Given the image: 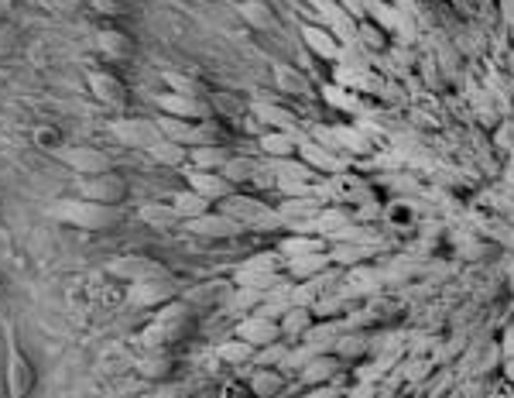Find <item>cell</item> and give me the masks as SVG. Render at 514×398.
<instances>
[{
  "instance_id": "6da1fadb",
  "label": "cell",
  "mask_w": 514,
  "mask_h": 398,
  "mask_svg": "<svg viewBox=\"0 0 514 398\" xmlns=\"http://www.w3.org/2000/svg\"><path fill=\"white\" fill-rule=\"evenodd\" d=\"M48 217L62 227L86 230V234H107V230H117L124 224V206H107L83 196H66L48 206Z\"/></svg>"
},
{
  "instance_id": "7a4b0ae2",
  "label": "cell",
  "mask_w": 514,
  "mask_h": 398,
  "mask_svg": "<svg viewBox=\"0 0 514 398\" xmlns=\"http://www.w3.org/2000/svg\"><path fill=\"white\" fill-rule=\"evenodd\" d=\"M196 333V309L186 299H175L158 309V316L141 330V340L148 350H172L175 344L189 340Z\"/></svg>"
},
{
  "instance_id": "3957f363",
  "label": "cell",
  "mask_w": 514,
  "mask_h": 398,
  "mask_svg": "<svg viewBox=\"0 0 514 398\" xmlns=\"http://www.w3.org/2000/svg\"><path fill=\"white\" fill-rule=\"evenodd\" d=\"M0 333H4V398H31L38 388L35 361L21 347L11 320H0Z\"/></svg>"
},
{
  "instance_id": "277c9868",
  "label": "cell",
  "mask_w": 514,
  "mask_h": 398,
  "mask_svg": "<svg viewBox=\"0 0 514 398\" xmlns=\"http://www.w3.org/2000/svg\"><path fill=\"white\" fill-rule=\"evenodd\" d=\"M220 210L230 213L234 220H240L247 230H288L285 220H281V213H278V206H268L257 196H244L240 189L230 199H223Z\"/></svg>"
},
{
  "instance_id": "5b68a950",
  "label": "cell",
  "mask_w": 514,
  "mask_h": 398,
  "mask_svg": "<svg viewBox=\"0 0 514 398\" xmlns=\"http://www.w3.org/2000/svg\"><path fill=\"white\" fill-rule=\"evenodd\" d=\"M103 272L110 278L124 285H134V282H155V278H172L165 261L158 258H148V254H117L103 265Z\"/></svg>"
},
{
  "instance_id": "8992f818",
  "label": "cell",
  "mask_w": 514,
  "mask_h": 398,
  "mask_svg": "<svg viewBox=\"0 0 514 398\" xmlns=\"http://www.w3.org/2000/svg\"><path fill=\"white\" fill-rule=\"evenodd\" d=\"M52 158H59L62 165H69L79 179H90V175L114 172V155L96 145H62L52 151Z\"/></svg>"
},
{
  "instance_id": "52a82bcc",
  "label": "cell",
  "mask_w": 514,
  "mask_h": 398,
  "mask_svg": "<svg viewBox=\"0 0 514 398\" xmlns=\"http://www.w3.org/2000/svg\"><path fill=\"white\" fill-rule=\"evenodd\" d=\"M76 196L93 199V203H107V206H124V199L131 196V182L117 172L90 175V179H79Z\"/></svg>"
},
{
  "instance_id": "ba28073f",
  "label": "cell",
  "mask_w": 514,
  "mask_h": 398,
  "mask_svg": "<svg viewBox=\"0 0 514 398\" xmlns=\"http://www.w3.org/2000/svg\"><path fill=\"white\" fill-rule=\"evenodd\" d=\"M110 134L117 138V145L141 148V151H148L151 145L162 141L158 124L148 121V117H114V121H110Z\"/></svg>"
},
{
  "instance_id": "9c48e42d",
  "label": "cell",
  "mask_w": 514,
  "mask_h": 398,
  "mask_svg": "<svg viewBox=\"0 0 514 398\" xmlns=\"http://www.w3.org/2000/svg\"><path fill=\"white\" fill-rule=\"evenodd\" d=\"M86 86H90L96 103H103L110 110H127L131 90H127V83L117 73H110V69H86Z\"/></svg>"
},
{
  "instance_id": "30bf717a",
  "label": "cell",
  "mask_w": 514,
  "mask_h": 398,
  "mask_svg": "<svg viewBox=\"0 0 514 398\" xmlns=\"http://www.w3.org/2000/svg\"><path fill=\"white\" fill-rule=\"evenodd\" d=\"M175 299H182L175 278H155V282L127 285V306H134V309H162Z\"/></svg>"
},
{
  "instance_id": "8fae6325",
  "label": "cell",
  "mask_w": 514,
  "mask_h": 398,
  "mask_svg": "<svg viewBox=\"0 0 514 398\" xmlns=\"http://www.w3.org/2000/svg\"><path fill=\"white\" fill-rule=\"evenodd\" d=\"M186 230L192 237H203V241H237V237L247 234V227L240 224V220L230 217V213H223V210H210L206 217L189 220Z\"/></svg>"
},
{
  "instance_id": "7c38bea8",
  "label": "cell",
  "mask_w": 514,
  "mask_h": 398,
  "mask_svg": "<svg viewBox=\"0 0 514 398\" xmlns=\"http://www.w3.org/2000/svg\"><path fill=\"white\" fill-rule=\"evenodd\" d=\"M155 107L162 110L168 117H182V121H206L213 117V107H210V97H182V93H155Z\"/></svg>"
},
{
  "instance_id": "4fadbf2b",
  "label": "cell",
  "mask_w": 514,
  "mask_h": 398,
  "mask_svg": "<svg viewBox=\"0 0 514 398\" xmlns=\"http://www.w3.org/2000/svg\"><path fill=\"white\" fill-rule=\"evenodd\" d=\"M182 175H186V186L192 193L206 196L210 203H223V199H230L237 193V186L223 172H206V169H192V165H186Z\"/></svg>"
},
{
  "instance_id": "5bb4252c",
  "label": "cell",
  "mask_w": 514,
  "mask_h": 398,
  "mask_svg": "<svg viewBox=\"0 0 514 398\" xmlns=\"http://www.w3.org/2000/svg\"><path fill=\"white\" fill-rule=\"evenodd\" d=\"M234 337L247 340V344H251L254 350H261V347L275 344V340H285V337H281V323H278V320H271V316H261V313H247V316H240V323H237Z\"/></svg>"
},
{
  "instance_id": "9a60e30c",
  "label": "cell",
  "mask_w": 514,
  "mask_h": 398,
  "mask_svg": "<svg viewBox=\"0 0 514 398\" xmlns=\"http://www.w3.org/2000/svg\"><path fill=\"white\" fill-rule=\"evenodd\" d=\"M343 374H347V361H340L336 354H316L309 364L299 371V381L305 388H316V385H343Z\"/></svg>"
},
{
  "instance_id": "2e32d148",
  "label": "cell",
  "mask_w": 514,
  "mask_h": 398,
  "mask_svg": "<svg viewBox=\"0 0 514 398\" xmlns=\"http://www.w3.org/2000/svg\"><path fill=\"white\" fill-rule=\"evenodd\" d=\"M323 199H312V196H288L285 203H278V213L281 220H285L288 230H295V234H302L305 224H312V220L323 213Z\"/></svg>"
},
{
  "instance_id": "e0dca14e",
  "label": "cell",
  "mask_w": 514,
  "mask_h": 398,
  "mask_svg": "<svg viewBox=\"0 0 514 398\" xmlns=\"http://www.w3.org/2000/svg\"><path fill=\"white\" fill-rule=\"evenodd\" d=\"M374 333L371 330H357V326H347L343 330V337L336 340V347H333V354L340 357V361H347V364H357V361H364V357H371L374 354Z\"/></svg>"
},
{
  "instance_id": "ac0fdd59",
  "label": "cell",
  "mask_w": 514,
  "mask_h": 398,
  "mask_svg": "<svg viewBox=\"0 0 514 398\" xmlns=\"http://www.w3.org/2000/svg\"><path fill=\"white\" fill-rule=\"evenodd\" d=\"M302 42L312 55H319L326 62H336L343 55V42L326 25H302Z\"/></svg>"
},
{
  "instance_id": "d6986e66",
  "label": "cell",
  "mask_w": 514,
  "mask_h": 398,
  "mask_svg": "<svg viewBox=\"0 0 514 398\" xmlns=\"http://www.w3.org/2000/svg\"><path fill=\"white\" fill-rule=\"evenodd\" d=\"M96 49L103 52V59H110V62H124V59H131L134 52H138V42H134L127 31H120V28H100L96 31Z\"/></svg>"
},
{
  "instance_id": "ffe728a7",
  "label": "cell",
  "mask_w": 514,
  "mask_h": 398,
  "mask_svg": "<svg viewBox=\"0 0 514 398\" xmlns=\"http://www.w3.org/2000/svg\"><path fill=\"white\" fill-rule=\"evenodd\" d=\"M271 73H275V86L285 97H309L312 93V79L305 69L292 66V62H275L271 66Z\"/></svg>"
},
{
  "instance_id": "44dd1931",
  "label": "cell",
  "mask_w": 514,
  "mask_h": 398,
  "mask_svg": "<svg viewBox=\"0 0 514 398\" xmlns=\"http://www.w3.org/2000/svg\"><path fill=\"white\" fill-rule=\"evenodd\" d=\"M138 220L144 227H151V230H175V227H182L186 220L175 213V206L168 203H158V199H151V203H141L138 206Z\"/></svg>"
},
{
  "instance_id": "7402d4cb",
  "label": "cell",
  "mask_w": 514,
  "mask_h": 398,
  "mask_svg": "<svg viewBox=\"0 0 514 398\" xmlns=\"http://www.w3.org/2000/svg\"><path fill=\"white\" fill-rule=\"evenodd\" d=\"M299 134H292V131H264L261 134V141H257V145H261V151L264 155L271 158V162H285V158H295L299 155Z\"/></svg>"
},
{
  "instance_id": "603a6c76",
  "label": "cell",
  "mask_w": 514,
  "mask_h": 398,
  "mask_svg": "<svg viewBox=\"0 0 514 398\" xmlns=\"http://www.w3.org/2000/svg\"><path fill=\"white\" fill-rule=\"evenodd\" d=\"M371 254H374L371 244L343 241V244H333V248H329V265L350 272V268H357V265H367V261H371Z\"/></svg>"
},
{
  "instance_id": "cb8c5ba5",
  "label": "cell",
  "mask_w": 514,
  "mask_h": 398,
  "mask_svg": "<svg viewBox=\"0 0 514 398\" xmlns=\"http://www.w3.org/2000/svg\"><path fill=\"white\" fill-rule=\"evenodd\" d=\"M278 323H281V337H285L288 344H299L305 333L316 326V313H312V309H305V306H288L285 316H281Z\"/></svg>"
},
{
  "instance_id": "d4e9b609",
  "label": "cell",
  "mask_w": 514,
  "mask_h": 398,
  "mask_svg": "<svg viewBox=\"0 0 514 398\" xmlns=\"http://www.w3.org/2000/svg\"><path fill=\"white\" fill-rule=\"evenodd\" d=\"M288 378L281 368H254V374L247 378V388H251L254 398H278L285 392Z\"/></svg>"
},
{
  "instance_id": "484cf974",
  "label": "cell",
  "mask_w": 514,
  "mask_h": 398,
  "mask_svg": "<svg viewBox=\"0 0 514 398\" xmlns=\"http://www.w3.org/2000/svg\"><path fill=\"white\" fill-rule=\"evenodd\" d=\"M162 83L168 86L172 93H182V97H210V83L196 73H179V69H165L162 73Z\"/></svg>"
},
{
  "instance_id": "4316f807",
  "label": "cell",
  "mask_w": 514,
  "mask_h": 398,
  "mask_svg": "<svg viewBox=\"0 0 514 398\" xmlns=\"http://www.w3.org/2000/svg\"><path fill=\"white\" fill-rule=\"evenodd\" d=\"M230 296H234V282H206L199 289L186 292V302L192 309H210V306H227Z\"/></svg>"
},
{
  "instance_id": "83f0119b",
  "label": "cell",
  "mask_w": 514,
  "mask_h": 398,
  "mask_svg": "<svg viewBox=\"0 0 514 398\" xmlns=\"http://www.w3.org/2000/svg\"><path fill=\"white\" fill-rule=\"evenodd\" d=\"M299 158H302L305 165H312L316 172H329V175L343 172V158H336L329 148L316 145V141H309V138L299 141Z\"/></svg>"
},
{
  "instance_id": "f1b7e54d",
  "label": "cell",
  "mask_w": 514,
  "mask_h": 398,
  "mask_svg": "<svg viewBox=\"0 0 514 398\" xmlns=\"http://www.w3.org/2000/svg\"><path fill=\"white\" fill-rule=\"evenodd\" d=\"M237 14L244 25H251L257 31H268V28H278V14L268 0H240L237 4Z\"/></svg>"
},
{
  "instance_id": "f546056e",
  "label": "cell",
  "mask_w": 514,
  "mask_h": 398,
  "mask_svg": "<svg viewBox=\"0 0 514 398\" xmlns=\"http://www.w3.org/2000/svg\"><path fill=\"white\" fill-rule=\"evenodd\" d=\"M234 158L230 145H196L189 148V165L192 169H206V172H223V165Z\"/></svg>"
},
{
  "instance_id": "4dcf8cb0",
  "label": "cell",
  "mask_w": 514,
  "mask_h": 398,
  "mask_svg": "<svg viewBox=\"0 0 514 398\" xmlns=\"http://www.w3.org/2000/svg\"><path fill=\"white\" fill-rule=\"evenodd\" d=\"M326 251H329V244H326V237H319V234H295L278 244V254L285 261L305 258V254H326Z\"/></svg>"
},
{
  "instance_id": "1f68e13d",
  "label": "cell",
  "mask_w": 514,
  "mask_h": 398,
  "mask_svg": "<svg viewBox=\"0 0 514 398\" xmlns=\"http://www.w3.org/2000/svg\"><path fill=\"white\" fill-rule=\"evenodd\" d=\"M347 320H323V323H319L316 320V326H312V330L309 333H305V344H312V347H316L319 350V354H333V347H336V340H340L343 337V330H347Z\"/></svg>"
},
{
  "instance_id": "d6a6232c",
  "label": "cell",
  "mask_w": 514,
  "mask_h": 398,
  "mask_svg": "<svg viewBox=\"0 0 514 398\" xmlns=\"http://www.w3.org/2000/svg\"><path fill=\"white\" fill-rule=\"evenodd\" d=\"M168 203L175 206V213H179L182 220H199V217H206V213L213 210V203L206 196H199V193H192V189L186 186V189H179V193H172L168 196Z\"/></svg>"
},
{
  "instance_id": "836d02e7",
  "label": "cell",
  "mask_w": 514,
  "mask_h": 398,
  "mask_svg": "<svg viewBox=\"0 0 514 398\" xmlns=\"http://www.w3.org/2000/svg\"><path fill=\"white\" fill-rule=\"evenodd\" d=\"M230 138H234V131H230L227 121H220V117H206V121H199L196 131H192L189 148H196V145H230Z\"/></svg>"
},
{
  "instance_id": "e575fe53",
  "label": "cell",
  "mask_w": 514,
  "mask_h": 398,
  "mask_svg": "<svg viewBox=\"0 0 514 398\" xmlns=\"http://www.w3.org/2000/svg\"><path fill=\"white\" fill-rule=\"evenodd\" d=\"M254 354H257V350L247 344V340H240V337L223 340V344L213 350L216 361L227 364V368H247V364H254Z\"/></svg>"
},
{
  "instance_id": "d590c367",
  "label": "cell",
  "mask_w": 514,
  "mask_h": 398,
  "mask_svg": "<svg viewBox=\"0 0 514 398\" xmlns=\"http://www.w3.org/2000/svg\"><path fill=\"white\" fill-rule=\"evenodd\" d=\"M138 374L148 381H168L175 374V357L168 350H148L138 361Z\"/></svg>"
},
{
  "instance_id": "8d00e7d4",
  "label": "cell",
  "mask_w": 514,
  "mask_h": 398,
  "mask_svg": "<svg viewBox=\"0 0 514 398\" xmlns=\"http://www.w3.org/2000/svg\"><path fill=\"white\" fill-rule=\"evenodd\" d=\"M285 282H288L285 272H251V268H237L234 275V285H240V289H257L264 292V296H271V292Z\"/></svg>"
},
{
  "instance_id": "74e56055",
  "label": "cell",
  "mask_w": 514,
  "mask_h": 398,
  "mask_svg": "<svg viewBox=\"0 0 514 398\" xmlns=\"http://www.w3.org/2000/svg\"><path fill=\"white\" fill-rule=\"evenodd\" d=\"M144 155L151 158V162H158V165H165V169H186L189 165V148L186 145H179V141H158V145H151Z\"/></svg>"
},
{
  "instance_id": "f35d334b",
  "label": "cell",
  "mask_w": 514,
  "mask_h": 398,
  "mask_svg": "<svg viewBox=\"0 0 514 398\" xmlns=\"http://www.w3.org/2000/svg\"><path fill=\"white\" fill-rule=\"evenodd\" d=\"M254 114L261 117L271 131H292L299 134V117L292 114L288 107H278V103H254Z\"/></svg>"
},
{
  "instance_id": "ab89813d",
  "label": "cell",
  "mask_w": 514,
  "mask_h": 398,
  "mask_svg": "<svg viewBox=\"0 0 514 398\" xmlns=\"http://www.w3.org/2000/svg\"><path fill=\"white\" fill-rule=\"evenodd\" d=\"M439 371V364L432 361V357H415V354H408V361H401V381L405 385H412V388H422L425 381H432V374Z\"/></svg>"
},
{
  "instance_id": "60d3db41",
  "label": "cell",
  "mask_w": 514,
  "mask_h": 398,
  "mask_svg": "<svg viewBox=\"0 0 514 398\" xmlns=\"http://www.w3.org/2000/svg\"><path fill=\"white\" fill-rule=\"evenodd\" d=\"M377 289H381V275L367 265L350 268L347 282H343V292H347V296H374Z\"/></svg>"
},
{
  "instance_id": "b9f144b4",
  "label": "cell",
  "mask_w": 514,
  "mask_h": 398,
  "mask_svg": "<svg viewBox=\"0 0 514 398\" xmlns=\"http://www.w3.org/2000/svg\"><path fill=\"white\" fill-rule=\"evenodd\" d=\"M261 169H264V165L254 162V158L234 155L227 165H223V175H227V179L240 189V186H251V182H257V172H261Z\"/></svg>"
},
{
  "instance_id": "7bdbcfd3",
  "label": "cell",
  "mask_w": 514,
  "mask_h": 398,
  "mask_svg": "<svg viewBox=\"0 0 514 398\" xmlns=\"http://www.w3.org/2000/svg\"><path fill=\"white\" fill-rule=\"evenodd\" d=\"M210 107H213V117H220V121H240V117L247 114V103L234 97V93H223V90H213L210 93Z\"/></svg>"
},
{
  "instance_id": "ee69618b",
  "label": "cell",
  "mask_w": 514,
  "mask_h": 398,
  "mask_svg": "<svg viewBox=\"0 0 514 398\" xmlns=\"http://www.w3.org/2000/svg\"><path fill=\"white\" fill-rule=\"evenodd\" d=\"M285 268H288V272H292L295 278L309 282V278L323 275L326 268H333V265H329V251H326V254H305V258H292V261H285Z\"/></svg>"
},
{
  "instance_id": "f6af8a7d",
  "label": "cell",
  "mask_w": 514,
  "mask_h": 398,
  "mask_svg": "<svg viewBox=\"0 0 514 398\" xmlns=\"http://www.w3.org/2000/svg\"><path fill=\"white\" fill-rule=\"evenodd\" d=\"M155 124H158V131H162V138L165 141H179V145H186L189 148V141H192V131H196V124L199 121H182V117H155Z\"/></svg>"
},
{
  "instance_id": "bcb514c9",
  "label": "cell",
  "mask_w": 514,
  "mask_h": 398,
  "mask_svg": "<svg viewBox=\"0 0 514 398\" xmlns=\"http://www.w3.org/2000/svg\"><path fill=\"white\" fill-rule=\"evenodd\" d=\"M86 11H93L96 18H131L138 11V0H86Z\"/></svg>"
},
{
  "instance_id": "7dc6e473",
  "label": "cell",
  "mask_w": 514,
  "mask_h": 398,
  "mask_svg": "<svg viewBox=\"0 0 514 398\" xmlns=\"http://www.w3.org/2000/svg\"><path fill=\"white\" fill-rule=\"evenodd\" d=\"M357 42L364 45L367 52H384L391 45V38H388V31H384L381 25H377V21H360L357 25Z\"/></svg>"
},
{
  "instance_id": "c3c4849f",
  "label": "cell",
  "mask_w": 514,
  "mask_h": 398,
  "mask_svg": "<svg viewBox=\"0 0 514 398\" xmlns=\"http://www.w3.org/2000/svg\"><path fill=\"white\" fill-rule=\"evenodd\" d=\"M264 292H257V289H240V285H234V296L227 299V309H234V313L240 316H247V313H257V309L264 306Z\"/></svg>"
},
{
  "instance_id": "681fc988",
  "label": "cell",
  "mask_w": 514,
  "mask_h": 398,
  "mask_svg": "<svg viewBox=\"0 0 514 398\" xmlns=\"http://www.w3.org/2000/svg\"><path fill=\"white\" fill-rule=\"evenodd\" d=\"M288 340H275V344H268V347H261L254 354V364L257 368H281L285 364V357H288Z\"/></svg>"
},
{
  "instance_id": "f907efd6",
  "label": "cell",
  "mask_w": 514,
  "mask_h": 398,
  "mask_svg": "<svg viewBox=\"0 0 514 398\" xmlns=\"http://www.w3.org/2000/svg\"><path fill=\"white\" fill-rule=\"evenodd\" d=\"M463 350V340H449V344H439L432 350V361L439 364V368H446V364H453V357Z\"/></svg>"
},
{
  "instance_id": "816d5d0a",
  "label": "cell",
  "mask_w": 514,
  "mask_h": 398,
  "mask_svg": "<svg viewBox=\"0 0 514 398\" xmlns=\"http://www.w3.org/2000/svg\"><path fill=\"white\" fill-rule=\"evenodd\" d=\"M48 7H52L55 14H62V18H72L76 11H83L86 0H45Z\"/></svg>"
},
{
  "instance_id": "f5cc1de1",
  "label": "cell",
  "mask_w": 514,
  "mask_h": 398,
  "mask_svg": "<svg viewBox=\"0 0 514 398\" xmlns=\"http://www.w3.org/2000/svg\"><path fill=\"white\" fill-rule=\"evenodd\" d=\"M347 398H381V385H374V381H357L347 392Z\"/></svg>"
},
{
  "instance_id": "db71d44e",
  "label": "cell",
  "mask_w": 514,
  "mask_h": 398,
  "mask_svg": "<svg viewBox=\"0 0 514 398\" xmlns=\"http://www.w3.org/2000/svg\"><path fill=\"white\" fill-rule=\"evenodd\" d=\"M35 141H38V148H42V151H55V148H62L59 131H52V127H42V131L35 134Z\"/></svg>"
},
{
  "instance_id": "11a10c76",
  "label": "cell",
  "mask_w": 514,
  "mask_h": 398,
  "mask_svg": "<svg viewBox=\"0 0 514 398\" xmlns=\"http://www.w3.org/2000/svg\"><path fill=\"white\" fill-rule=\"evenodd\" d=\"M305 398H347V392H343V385H336L333 381V385H316Z\"/></svg>"
},
{
  "instance_id": "9f6ffc18",
  "label": "cell",
  "mask_w": 514,
  "mask_h": 398,
  "mask_svg": "<svg viewBox=\"0 0 514 398\" xmlns=\"http://www.w3.org/2000/svg\"><path fill=\"white\" fill-rule=\"evenodd\" d=\"M340 4H343V11L357 21V25H360V21H367V4H364V0H340Z\"/></svg>"
},
{
  "instance_id": "6f0895ef",
  "label": "cell",
  "mask_w": 514,
  "mask_h": 398,
  "mask_svg": "<svg viewBox=\"0 0 514 398\" xmlns=\"http://www.w3.org/2000/svg\"><path fill=\"white\" fill-rule=\"evenodd\" d=\"M14 49H18V35H14L11 28L0 25V59H4V55H11Z\"/></svg>"
},
{
  "instance_id": "680465c9",
  "label": "cell",
  "mask_w": 514,
  "mask_h": 398,
  "mask_svg": "<svg viewBox=\"0 0 514 398\" xmlns=\"http://www.w3.org/2000/svg\"><path fill=\"white\" fill-rule=\"evenodd\" d=\"M155 398H189V392H186V388H162Z\"/></svg>"
},
{
  "instance_id": "91938a15",
  "label": "cell",
  "mask_w": 514,
  "mask_h": 398,
  "mask_svg": "<svg viewBox=\"0 0 514 398\" xmlns=\"http://www.w3.org/2000/svg\"><path fill=\"white\" fill-rule=\"evenodd\" d=\"M501 7H504V21L514 25V0H501Z\"/></svg>"
},
{
  "instance_id": "94428289",
  "label": "cell",
  "mask_w": 514,
  "mask_h": 398,
  "mask_svg": "<svg viewBox=\"0 0 514 398\" xmlns=\"http://www.w3.org/2000/svg\"><path fill=\"white\" fill-rule=\"evenodd\" d=\"M504 374H508V378L514 381V357H511V361H504Z\"/></svg>"
},
{
  "instance_id": "6125c7cd",
  "label": "cell",
  "mask_w": 514,
  "mask_h": 398,
  "mask_svg": "<svg viewBox=\"0 0 514 398\" xmlns=\"http://www.w3.org/2000/svg\"><path fill=\"white\" fill-rule=\"evenodd\" d=\"M0 302H4V285H0Z\"/></svg>"
}]
</instances>
